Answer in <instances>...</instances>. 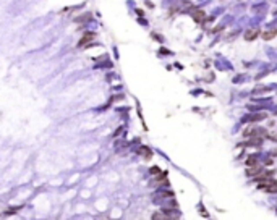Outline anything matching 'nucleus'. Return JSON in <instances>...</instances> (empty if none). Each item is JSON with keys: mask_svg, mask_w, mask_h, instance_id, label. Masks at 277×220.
I'll return each instance as SVG.
<instances>
[{"mask_svg": "<svg viewBox=\"0 0 277 220\" xmlns=\"http://www.w3.org/2000/svg\"><path fill=\"white\" fill-rule=\"evenodd\" d=\"M258 36H259V29H258V28L248 29V31H246V33H245V41L251 42V41H254V39H256Z\"/></svg>", "mask_w": 277, "mask_h": 220, "instance_id": "nucleus-1", "label": "nucleus"}, {"mask_svg": "<svg viewBox=\"0 0 277 220\" xmlns=\"http://www.w3.org/2000/svg\"><path fill=\"white\" fill-rule=\"evenodd\" d=\"M94 37H96V34H94V33H86L84 36L80 39V42H78V47H83V45H86L89 41H93Z\"/></svg>", "mask_w": 277, "mask_h": 220, "instance_id": "nucleus-2", "label": "nucleus"}, {"mask_svg": "<svg viewBox=\"0 0 277 220\" xmlns=\"http://www.w3.org/2000/svg\"><path fill=\"white\" fill-rule=\"evenodd\" d=\"M138 154L141 155V157H144V159H151V157H152V151L147 146H141V147H139Z\"/></svg>", "mask_w": 277, "mask_h": 220, "instance_id": "nucleus-3", "label": "nucleus"}, {"mask_svg": "<svg viewBox=\"0 0 277 220\" xmlns=\"http://www.w3.org/2000/svg\"><path fill=\"white\" fill-rule=\"evenodd\" d=\"M263 118H266V113H253V115L245 117V122H259Z\"/></svg>", "mask_w": 277, "mask_h": 220, "instance_id": "nucleus-4", "label": "nucleus"}, {"mask_svg": "<svg viewBox=\"0 0 277 220\" xmlns=\"http://www.w3.org/2000/svg\"><path fill=\"white\" fill-rule=\"evenodd\" d=\"M191 16H193V20H195L196 21V23H200V21H204V12H203V10H193V15H191Z\"/></svg>", "mask_w": 277, "mask_h": 220, "instance_id": "nucleus-5", "label": "nucleus"}, {"mask_svg": "<svg viewBox=\"0 0 277 220\" xmlns=\"http://www.w3.org/2000/svg\"><path fill=\"white\" fill-rule=\"evenodd\" d=\"M276 36H277V29H269V31L263 33V39H264V41H271V39H274Z\"/></svg>", "mask_w": 277, "mask_h": 220, "instance_id": "nucleus-6", "label": "nucleus"}, {"mask_svg": "<svg viewBox=\"0 0 277 220\" xmlns=\"http://www.w3.org/2000/svg\"><path fill=\"white\" fill-rule=\"evenodd\" d=\"M261 141H263V138H254V136H251V139H250L248 143H241V146H259Z\"/></svg>", "mask_w": 277, "mask_h": 220, "instance_id": "nucleus-7", "label": "nucleus"}, {"mask_svg": "<svg viewBox=\"0 0 277 220\" xmlns=\"http://www.w3.org/2000/svg\"><path fill=\"white\" fill-rule=\"evenodd\" d=\"M261 171H263V168L254 165V167H251L250 170H246V175H248V176H256V175H259Z\"/></svg>", "mask_w": 277, "mask_h": 220, "instance_id": "nucleus-8", "label": "nucleus"}, {"mask_svg": "<svg viewBox=\"0 0 277 220\" xmlns=\"http://www.w3.org/2000/svg\"><path fill=\"white\" fill-rule=\"evenodd\" d=\"M258 163V157L256 155H250V159H246V165L248 167H254Z\"/></svg>", "mask_w": 277, "mask_h": 220, "instance_id": "nucleus-9", "label": "nucleus"}, {"mask_svg": "<svg viewBox=\"0 0 277 220\" xmlns=\"http://www.w3.org/2000/svg\"><path fill=\"white\" fill-rule=\"evenodd\" d=\"M264 191H267V193H277V183H276V184H271V186H267Z\"/></svg>", "mask_w": 277, "mask_h": 220, "instance_id": "nucleus-10", "label": "nucleus"}, {"mask_svg": "<svg viewBox=\"0 0 277 220\" xmlns=\"http://www.w3.org/2000/svg\"><path fill=\"white\" fill-rule=\"evenodd\" d=\"M151 173H152V175H159V173H160V168H159V167H151Z\"/></svg>", "mask_w": 277, "mask_h": 220, "instance_id": "nucleus-11", "label": "nucleus"}, {"mask_svg": "<svg viewBox=\"0 0 277 220\" xmlns=\"http://www.w3.org/2000/svg\"><path fill=\"white\" fill-rule=\"evenodd\" d=\"M86 20H89V15H84V16L76 18V21H78V23H83V21H86Z\"/></svg>", "mask_w": 277, "mask_h": 220, "instance_id": "nucleus-12", "label": "nucleus"}, {"mask_svg": "<svg viewBox=\"0 0 277 220\" xmlns=\"http://www.w3.org/2000/svg\"><path fill=\"white\" fill-rule=\"evenodd\" d=\"M160 194L164 196V197H170V196H173V193H169V191H162Z\"/></svg>", "mask_w": 277, "mask_h": 220, "instance_id": "nucleus-13", "label": "nucleus"}, {"mask_svg": "<svg viewBox=\"0 0 277 220\" xmlns=\"http://www.w3.org/2000/svg\"><path fill=\"white\" fill-rule=\"evenodd\" d=\"M152 219H164V215H162V214H154Z\"/></svg>", "mask_w": 277, "mask_h": 220, "instance_id": "nucleus-14", "label": "nucleus"}, {"mask_svg": "<svg viewBox=\"0 0 277 220\" xmlns=\"http://www.w3.org/2000/svg\"><path fill=\"white\" fill-rule=\"evenodd\" d=\"M160 53H164V55H169L170 52H169V50H165V49H162V50H160Z\"/></svg>", "mask_w": 277, "mask_h": 220, "instance_id": "nucleus-15", "label": "nucleus"}, {"mask_svg": "<svg viewBox=\"0 0 277 220\" xmlns=\"http://www.w3.org/2000/svg\"><path fill=\"white\" fill-rule=\"evenodd\" d=\"M276 210H277V209H276Z\"/></svg>", "mask_w": 277, "mask_h": 220, "instance_id": "nucleus-16", "label": "nucleus"}]
</instances>
